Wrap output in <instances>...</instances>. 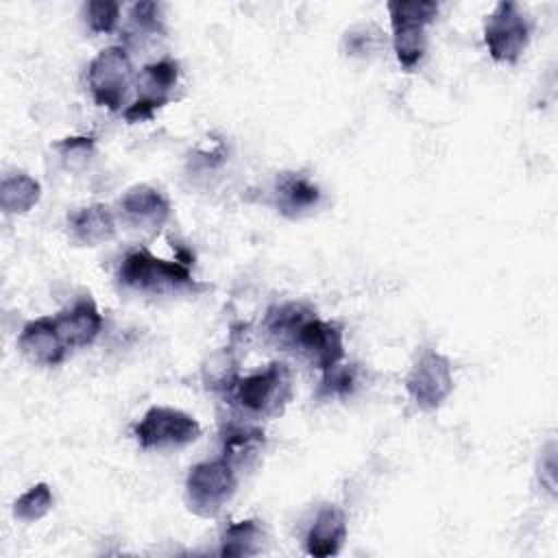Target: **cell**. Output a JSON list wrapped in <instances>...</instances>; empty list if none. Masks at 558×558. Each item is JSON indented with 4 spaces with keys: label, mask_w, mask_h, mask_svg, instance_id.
Segmentation results:
<instances>
[{
    "label": "cell",
    "mask_w": 558,
    "mask_h": 558,
    "mask_svg": "<svg viewBox=\"0 0 558 558\" xmlns=\"http://www.w3.org/2000/svg\"><path fill=\"white\" fill-rule=\"evenodd\" d=\"M118 279L124 288L142 294H170L194 288L187 262L159 259L146 248H135L124 255Z\"/></svg>",
    "instance_id": "obj_1"
},
{
    "label": "cell",
    "mask_w": 558,
    "mask_h": 558,
    "mask_svg": "<svg viewBox=\"0 0 558 558\" xmlns=\"http://www.w3.org/2000/svg\"><path fill=\"white\" fill-rule=\"evenodd\" d=\"M235 403L253 416H275L292 395V375L283 362H270L264 368L235 379L231 386Z\"/></svg>",
    "instance_id": "obj_2"
},
{
    "label": "cell",
    "mask_w": 558,
    "mask_h": 558,
    "mask_svg": "<svg viewBox=\"0 0 558 558\" xmlns=\"http://www.w3.org/2000/svg\"><path fill=\"white\" fill-rule=\"evenodd\" d=\"M238 488L235 469L225 460L198 462L190 469L185 480V499L194 514L216 517Z\"/></svg>",
    "instance_id": "obj_3"
},
{
    "label": "cell",
    "mask_w": 558,
    "mask_h": 558,
    "mask_svg": "<svg viewBox=\"0 0 558 558\" xmlns=\"http://www.w3.org/2000/svg\"><path fill=\"white\" fill-rule=\"evenodd\" d=\"M388 13L397 59L405 70H412L425 54V26L438 15V4L432 0H395L388 2Z\"/></svg>",
    "instance_id": "obj_4"
},
{
    "label": "cell",
    "mask_w": 558,
    "mask_h": 558,
    "mask_svg": "<svg viewBox=\"0 0 558 558\" xmlns=\"http://www.w3.org/2000/svg\"><path fill=\"white\" fill-rule=\"evenodd\" d=\"M87 83L96 105L118 111L133 83V63L124 46L102 48L87 68Z\"/></svg>",
    "instance_id": "obj_5"
},
{
    "label": "cell",
    "mask_w": 558,
    "mask_h": 558,
    "mask_svg": "<svg viewBox=\"0 0 558 558\" xmlns=\"http://www.w3.org/2000/svg\"><path fill=\"white\" fill-rule=\"evenodd\" d=\"M532 24L517 2H499L484 26V41L499 63H514L530 44Z\"/></svg>",
    "instance_id": "obj_6"
},
{
    "label": "cell",
    "mask_w": 558,
    "mask_h": 558,
    "mask_svg": "<svg viewBox=\"0 0 558 558\" xmlns=\"http://www.w3.org/2000/svg\"><path fill=\"white\" fill-rule=\"evenodd\" d=\"M133 436L142 449H168L185 447L201 436V425L194 416L166 408L153 405L140 423L133 427Z\"/></svg>",
    "instance_id": "obj_7"
},
{
    "label": "cell",
    "mask_w": 558,
    "mask_h": 558,
    "mask_svg": "<svg viewBox=\"0 0 558 558\" xmlns=\"http://www.w3.org/2000/svg\"><path fill=\"white\" fill-rule=\"evenodd\" d=\"M286 347L299 351L303 357H307L312 364H316L320 371H329L336 364H340L344 355L342 344V329L336 323H327L310 314L303 318L292 336L288 338Z\"/></svg>",
    "instance_id": "obj_8"
},
{
    "label": "cell",
    "mask_w": 558,
    "mask_h": 558,
    "mask_svg": "<svg viewBox=\"0 0 558 558\" xmlns=\"http://www.w3.org/2000/svg\"><path fill=\"white\" fill-rule=\"evenodd\" d=\"M405 388L418 408L423 410L438 408L453 390V375H451L449 360L434 349H425L416 357L405 379Z\"/></svg>",
    "instance_id": "obj_9"
},
{
    "label": "cell",
    "mask_w": 558,
    "mask_h": 558,
    "mask_svg": "<svg viewBox=\"0 0 558 558\" xmlns=\"http://www.w3.org/2000/svg\"><path fill=\"white\" fill-rule=\"evenodd\" d=\"M179 81V63L174 59H159L144 65L140 76V96L133 105L124 109L126 122H142L153 118V113L163 107L170 98V89Z\"/></svg>",
    "instance_id": "obj_10"
},
{
    "label": "cell",
    "mask_w": 558,
    "mask_h": 558,
    "mask_svg": "<svg viewBox=\"0 0 558 558\" xmlns=\"http://www.w3.org/2000/svg\"><path fill=\"white\" fill-rule=\"evenodd\" d=\"M118 207L122 222L142 233H157L170 218L168 198L150 185L131 187L120 198Z\"/></svg>",
    "instance_id": "obj_11"
},
{
    "label": "cell",
    "mask_w": 558,
    "mask_h": 558,
    "mask_svg": "<svg viewBox=\"0 0 558 558\" xmlns=\"http://www.w3.org/2000/svg\"><path fill=\"white\" fill-rule=\"evenodd\" d=\"M17 347L22 355L39 366H57L65 357V342L59 336L54 316H41L26 323L20 331Z\"/></svg>",
    "instance_id": "obj_12"
},
{
    "label": "cell",
    "mask_w": 558,
    "mask_h": 558,
    "mask_svg": "<svg viewBox=\"0 0 558 558\" xmlns=\"http://www.w3.org/2000/svg\"><path fill=\"white\" fill-rule=\"evenodd\" d=\"M54 323L68 349L92 344L102 329V316L89 294H83L70 307L61 310L54 316Z\"/></svg>",
    "instance_id": "obj_13"
},
{
    "label": "cell",
    "mask_w": 558,
    "mask_h": 558,
    "mask_svg": "<svg viewBox=\"0 0 558 558\" xmlns=\"http://www.w3.org/2000/svg\"><path fill=\"white\" fill-rule=\"evenodd\" d=\"M347 538V517L338 506H323L305 534V551L316 558H327L340 551Z\"/></svg>",
    "instance_id": "obj_14"
},
{
    "label": "cell",
    "mask_w": 558,
    "mask_h": 558,
    "mask_svg": "<svg viewBox=\"0 0 558 558\" xmlns=\"http://www.w3.org/2000/svg\"><path fill=\"white\" fill-rule=\"evenodd\" d=\"M70 235L74 242L83 246H98L109 242L116 235V220L107 205L94 203L76 209L68 218Z\"/></svg>",
    "instance_id": "obj_15"
},
{
    "label": "cell",
    "mask_w": 558,
    "mask_h": 558,
    "mask_svg": "<svg viewBox=\"0 0 558 558\" xmlns=\"http://www.w3.org/2000/svg\"><path fill=\"white\" fill-rule=\"evenodd\" d=\"M222 458L235 466H248L264 447V432L244 423H229L222 427Z\"/></svg>",
    "instance_id": "obj_16"
},
{
    "label": "cell",
    "mask_w": 558,
    "mask_h": 558,
    "mask_svg": "<svg viewBox=\"0 0 558 558\" xmlns=\"http://www.w3.org/2000/svg\"><path fill=\"white\" fill-rule=\"evenodd\" d=\"M277 207L283 216L296 218L312 211L320 201V190L301 174H283L275 187Z\"/></svg>",
    "instance_id": "obj_17"
},
{
    "label": "cell",
    "mask_w": 558,
    "mask_h": 558,
    "mask_svg": "<svg viewBox=\"0 0 558 558\" xmlns=\"http://www.w3.org/2000/svg\"><path fill=\"white\" fill-rule=\"evenodd\" d=\"M41 196L39 183L24 174H7L0 183V205L7 214H26Z\"/></svg>",
    "instance_id": "obj_18"
},
{
    "label": "cell",
    "mask_w": 558,
    "mask_h": 558,
    "mask_svg": "<svg viewBox=\"0 0 558 558\" xmlns=\"http://www.w3.org/2000/svg\"><path fill=\"white\" fill-rule=\"evenodd\" d=\"M262 541H264V532L259 527L257 521L246 519V521H238L231 523L225 532H222V541H220V556H255L262 549Z\"/></svg>",
    "instance_id": "obj_19"
},
{
    "label": "cell",
    "mask_w": 558,
    "mask_h": 558,
    "mask_svg": "<svg viewBox=\"0 0 558 558\" xmlns=\"http://www.w3.org/2000/svg\"><path fill=\"white\" fill-rule=\"evenodd\" d=\"M310 314H314L310 307H305L303 303H286L279 307H272L266 316V331L270 338H275L277 344L286 347L288 338L292 336V331L296 329V325L307 318Z\"/></svg>",
    "instance_id": "obj_20"
},
{
    "label": "cell",
    "mask_w": 558,
    "mask_h": 558,
    "mask_svg": "<svg viewBox=\"0 0 558 558\" xmlns=\"http://www.w3.org/2000/svg\"><path fill=\"white\" fill-rule=\"evenodd\" d=\"M52 508V493L48 484H35L13 504V514L20 521H37Z\"/></svg>",
    "instance_id": "obj_21"
},
{
    "label": "cell",
    "mask_w": 558,
    "mask_h": 558,
    "mask_svg": "<svg viewBox=\"0 0 558 558\" xmlns=\"http://www.w3.org/2000/svg\"><path fill=\"white\" fill-rule=\"evenodd\" d=\"M120 17V4L113 0H92L85 4V22L92 33H111Z\"/></svg>",
    "instance_id": "obj_22"
},
{
    "label": "cell",
    "mask_w": 558,
    "mask_h": 558,
    "mask_svg": "<svg viewBox=\"0 0 558 558\" xmlns=\"http://www.w3.org/2000/svg\"><path fill=\"white\" fill-rule=\"evenodd\" d=\"M131 28L129 35H159L161 28V15H159V4L155 2H137L131 7L129 15Z\"/></svg>",
    "instance_id": "obj_23"
},
{
    "label": "cell",
    "mask_w": 558,
    "mask_h": 558,
    "mask_svg": "<svg viewBox=\"0 0 558 558\" xmlns=\"http://www.w3.org/2000/svg\"><path fill=\"white\" fill-rule=\"evenodd\" d=\"M59 150H61V157L68 163V168L78 170L89 161L92 150H94V140L92 137H65L59 144Z\"/></svg>",
    "instance_id": "obj_24"
},
{
    "label": "cell",
    "mask_w": 558,
    "mask_h": 558,
    "mask_svg": "<svg viewBox=\"0 0 558 558\" xmlns=\"http://www.w3.org/2000/svg\"><path fill=\"white\" fill-rule=\"evenodd\" d=\"M355 384L353 368L336 364L329 371H323V381H320V395H347L351 392Z\"/></svg>",
    "instance_id": "obj_25"
}]
</instances>
